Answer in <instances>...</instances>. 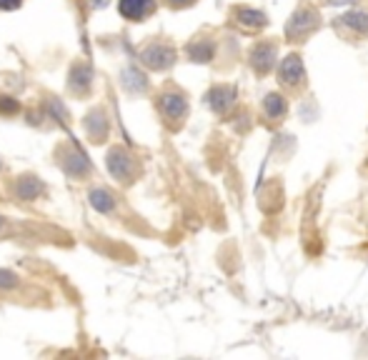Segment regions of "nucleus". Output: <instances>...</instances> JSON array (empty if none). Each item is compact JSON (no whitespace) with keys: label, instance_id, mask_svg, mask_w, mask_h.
Wrapping results in <instances>:
<instances>
[{"label":"nucleus","instance_id":"nucleus-1","mask_svg":"<svg viewBox=\"0 0 368 360\" xmlns=\"http://www.w3.org/2000/svg\"><path fill=\"white\" fill-rule=\"evenodd\" d=\"M301 78H303V65H301V58L299 56L285 58L283 70H281V80H283V83H288V85H293V83H301Z\"/></svg>","mask_w":368,"mask_h":360},{"label":"nucleus","instance_id":"nucleus-2","mask_svg":"<svg viewBox=\"0 0 368 360\" xmlns=\"http://www.w3.org/2000/svg\"><path fill=\"white\" fill-rule=\"evenodd\" d=\"M313 25H316V13H311V10H301V13L293 18L291 25H288V33L301 35L303 30H311Z\"/></svg>","mask_w":368,"mask_h":360},{"label":"nucleus","instance_id":"nucleus-3","mask_svg":"<svg viewBox=\"0 0 368 360\" xmlns=\"http://www.w3.org/2000/svg\"><path fill=\"white\" fill-rule=\"evenodd\" d=\"M276 56V50L271 48V45H263V48H258L256 53H253V65H256L258 70H268L271 68V58Z\"/></svg>","mask_w":368,"mask_h":360},{"label":"nucleus","instance_id":"nucleus-4","mask_svg":"<svg viewBox=\"0 0 368 360\" xmlns=\"http://www.w3.org/2000/svg\"><path fill=\"white\" fill-rule=\"evenodd\" d=\"M266 108H268V115H273V118H278V115H283V98L281 95H268L266 98Z\"/></svg>","mask_w":368,"mask_h":360},{"label":"nucleus","instance_id":"nucleus-5","mask_svg":"<svg viewBox=\"0 0 368 360\" xmlns=\"http://www.w3.org/2000/svg\"><path fill=\"white\" fill-rule=\"evenodd\" d=\"M343 21H346L351 28H358V30H363V33L368 30V15L366 13H351L348 18H343Z\"/></svg>","mask_w":368,"mask_h":360},{"label":"nucleus","instance_id":"nucleus-6","mask_svg":"<svg viewBox=\"0 0 368 360\" xmlns=\"http://www.w3.org/2000/svg\"><path fill=\"white\" fill-rule=\"evenodd\" d=\"M328 3H351V0H328Z\"/></svg>","mask_w":368,"mask_h":360},{"label":"nucleus","instance_id":"nucleus-7","mask_svg":"<svg viewBox=\"0 0 368 360\" xmlns=\"http://www.w3.org/2000/svg\"><path fill=\"white\" fill-rule=\"evenodd\" d=\"M0 225H3V223H0Z\"/></svg>","mask_w":368,"mask_h":360}]
</instances>
